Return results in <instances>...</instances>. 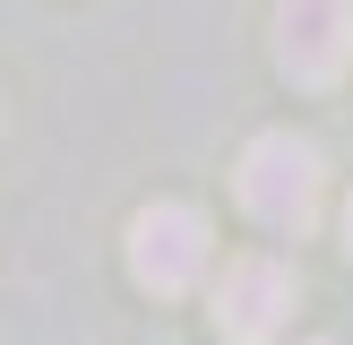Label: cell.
Returning a JSON list of instances; mask_svg holds the SVG:
<instances>
[{
	"mask_svg": "<svg viewBox=\"0 0 353 345\" xmlns=\"http://www.w3.org/2000/svg\"><path fill=\"white\" fill-rule=\"evenodd\" d=\"M319 190H327V172H319V147L310 138H293V130L250 138V155H241V207H250V224L302 241L319 224Z\"/></svg>",
	"mask_w": 353,
	"mask_h": 345,
	"instance_id": "cell-1",
	"label": "cell"
},
{
	"mask_svg": "<svg viewBox=\"0 0 353 345\" xmlns=\"http://www.w3.org/2000/svg\"><path fill=\"white\" fill-rule=\"evenodd\" d=\"M345 250H353V207H345Z\"/></svg>",
	"mask_w": 353,
	"mask_h": 345,
	"instance_id": "cell-5",
	"label": "cell"
},
{
	"mask_svg": "<svg viewBox=\"0 0 353 345\" xmlns=\"http://www.w3.org/2000/svg\"><path fill=\"white\" fill-rule=\"evenodd\" d=\"M207 268V216L190 199H155L130 216V276L147 293H190Z\"/></svg>",
	"mask_w": 353,
	"mask_h": 345,
	"instance_id": "cell-2",
	"label": "cell"
},
{
	"mask_svg": "<svg viewBox=\"0 0 353 345\" xmlns=\"http://www.w3.org/2000/svg\"><path fill=\"white\" fill-rule=\"evenodd\" d=\"M285 310H293V268L285 259H233L216 285V328L233 345H276L285 337Z\"/></svg>",
	"mask_w": 353,
	"mask_h": 345,
	"instance_id": "cell-4",
	"label": "cell"
},
{
	"mask_svg": "<svg viewBox=\"0 0 353 345\" xmlns=\"http://www.w3.org/2000/svg\"><path fill=\"white\" fill-rule=\"evenodd\" d=\"M353 52V0H276V69L293 86H336Z\"/></svg>",
	"mask_w": 353,
	"mask_h": 345,
	"instance_id": "cell-3",
	"label": "cell"
}]
</instances>
